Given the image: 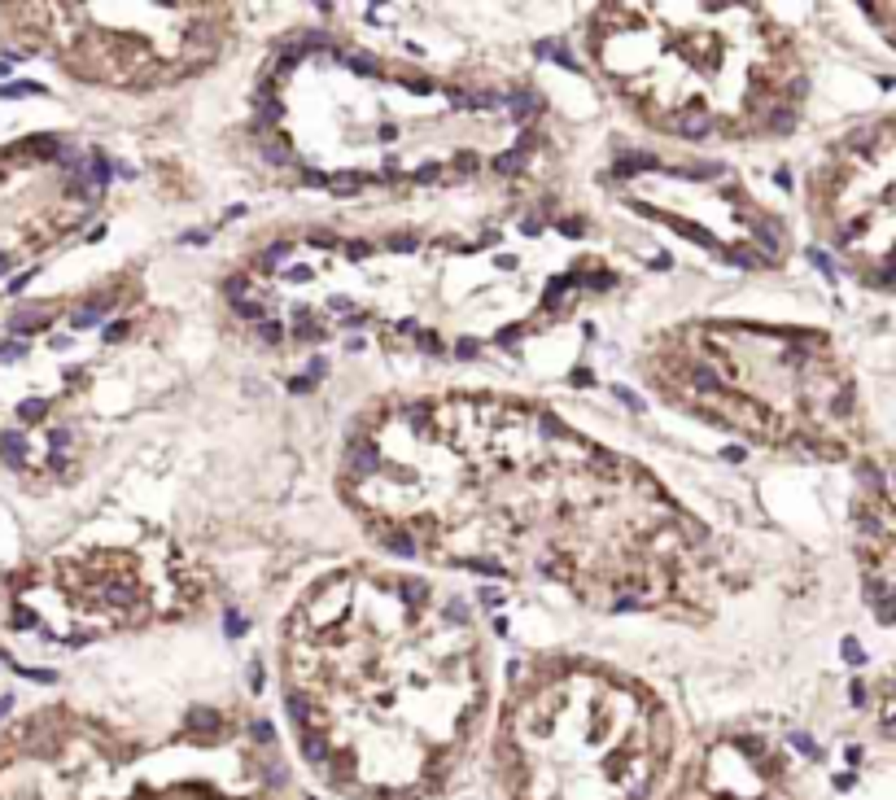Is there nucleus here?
Listing matches in <instances>:
<instances>
[{
  "mask_svg": "<svg viewBox=\"0 0 896 800\" xmlns=\"http://www.w3.org/2000/svg\"><path fill=\"white\" fill-rule=\"evenodd\" d=\"M236 315H245V319H258V315H263V306H258V302H236Z\"/></svg>",
  "mask_w": 896,
  "mask_h": 800,
  "instance_id": "8",
  "label": "nucleus"
},
{
  "mask_svg": "<svg viewBox=\"0 0 896 800\" xmlns=\"http://www.w3.org/2000/svg\"><path fill=\"white\" fill-rule=\"evenodd\" d=\"M520 162H525V158H520V149H512V153H503V158H499V171H516Z\"/></svg>",
  "mask_w": 896,
  "mask_h": 800,
  "instance_id": "7",
  "label": "nucleus"
},
{
  "mask_svg": "<svg viewBox=\"0 0 896 800\" xmlns=\"http://www.w3.org/2000/svg\"><path fill=\"white\" fill-rule=\"evenodd\" d=\"M258 337H263V341H280V324H267V319H263V329H258Z\"/></svg>",
  "mask_w": 896,
  "mask_h": 800,
  "instance_id": "10",
  "label": "nucleus"
},
{
  "mask_svg": "<svg viewBox=\"0 0 896 800\" xmlns=\"http://www.w3.org/2000/svg\"><path fill=\"white\" fill-rule=\"evenodd\" d=\"M227 634H245V617H236V612H227Z\"/></svg>",
  "mask_w": 896,
  "mask_h": 800,
  "instance_id": "9",
  "label": "nucleus"
},
{
  "mask_svg": "<svg viewBox=\"0 0 896 800\" xmlns=\"http://www.w3.org/2000/svg\"><path fill=\"white\" fill-rule=\"evenodd\" d=\"M508 105H512V114H516V119H525V114H533V110H538V101H533L529 92H516Z\"/></svg>",
  "mask_w": 896,
  "mask_h": 800,
  "instance_id": "4",
  "label": "nucleus"
},
{
  "mask_svg": "<svg viewBox=\"0 0 896 800\" xmlns=\"http://www.w3.org/2000/svg\"><path fill=\"white\" fill-rule=\"evenodd\" d=\"M385 547H389V551H398V556H411V551H416V543H411L407 534H389V543H385Z\"/></svg>",
  "mask_w": 896,
  "mask_h": 800,
  "instance_id": "5",
  "label": "nucleus"
},
{
  "mask_svg": "<svg viewBox=\"0 0 896 800\" xmlns=\"http://www.w3.org/2000/svg\"><path fill=\"white\" fill-rule=\"evenodd\" d=\"M582 713L573 739L542 700L516 722V787L525 800H639L665 757V739L651 734L656 717L639 700L595 682V709Z\"/></svg>",
  "mask_w": 896,
  "mask_h": 800,
  "instance_id": "1",
  "label": "nucleus"
},
{
  "mask_svg": "<svg viewBox=\"0 0 896 800\" xmlns=\"http://www.w3.org/2000/svg\"><path fill=\"white\" fill-rule=\"evenodd\" d=\"M402 595L411 599V603H420V599L429 595V586H425V582H407V586H402Z\"/></svg>",
  "mask_w": 896,
  "mask_h": 800,
  "instance_id": "6",
  "label": "nucleus"
},
{
  "mask_svg": "<svg viewBox=\"0 0 896 800\" xmlns=\"http://www.w3.org/2000/svg\"><path fill=\"white\" fill-rule=\"evenodd\" d=\"M472 354H477V341L464 337V341H460V359H472Z\"/></svg>",
  "mask_w": 896,
  "mask_h": 800,
  "instance_id": "11",
  "label": "nucleus"
},
{
  "mask_svg": "<svg viewBox=\"0 0 896 800\" xmlns=\"http://www.w3.org/2000/svg\"><path fill=\"white\" fill-rule=\"evenodd\" d=\"M0 455L13 464V468H22V455H26V442H22V433H5L0 437Z\"/></svg>",
  "mask_w": 896,
  "mask_h": 800,
  "instance_id": "3",
  "label": "nucleus"
},
{
  "mask_svg": "<svg viewBox=\"0 0 896 800\" xmlns=\"http://www.w3.org/2000/svg\"><path fill=\"white\" fill-rule=\"evenodd\" d=\"M420 346H425V350H442V341H437L433 333H425V337H420Z\"/></svg>",
  "mask_w": 896,
  "mask_h": 800,
  "instance_id": "12",
  "label": "nucleus"
},
{
  "mask_svg": "<svg viewBox=\"0 0 896 800\" xmlns=\"http://www.w3.org/2000/svg\"><path fill=\"white\" fill-rule=\"evenodd\" d=\"M350 468L358 472V477H367V472H377V446H372V442H358V446L350 451Z\"/></svg>",
  "mask_w": 896,
  "mask_h": 800,
  "instance_id": "2",
  "label": "nucleus"
}]
</instances>
